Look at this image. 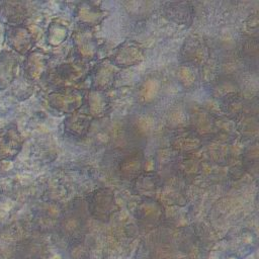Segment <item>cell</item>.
<instances>
[{
	"label": "cell",
	"instance_id": "5bb4252c",
	"mask_svg": "<svg viewBox=\"0 0 259 259\" xmlns=\"http://www.w3.org/2000/svg\"><path fill=\"white\" fill-rule=\"evenodd\" d=\"M49 60V55L40 50L31 52L25 63V70L29 79L35 81L40 80L48 71Z\"/></svg>",
	"mask_w": 259,
	"mask_h": 259
},
{
	"label": "cell",
	"instance_id": "ba28073f",
	"mask_svg": "<svg viewBox=\"0 0 259 259\" xmlns=\"http://www.w3.org/2000/svg\"><path fill=\"white\" fill-rule=\"evenodd\" d=\"M87 69L83 62L69 61L60 64L54 73L55 80L61 84L60 88L73 87L74 85L82 82L87 76Z\"/></svg>",
	"mask_w": 259,
	"mask_h": 259
},
{
	"label": "cell",
	"instance_id": "30bf717a",
	"mask_svg": "<svg viewBox=\"0 0 259 259\" xmlns=\"http://www.w3.org/2000/svg\"><path fill=\"white\" fill-rule=\"evenodd\" d=\"M109 14L107 10L102 9L95 2L83 1L78 3L75 12V18L81 27L91 28L99 25Z\"/></svg>",
	"mask_w": 259,
	"mask_h": 259
},
{
	"label": "cell",
	"instance_id": "6da1fadb",
	"mask_svg": "<svg viewBox=\"0 0 259 259\" xmlns=\"http://www.w3.org/2000/svg\"><path fill=\"white\" fill-rule=\"evenodd\" d=\"M179 56L181 64L199 69L208 62L210 49L202 36L189 34L181 46Z\"/></svg>",
	"mask_w": 259,
	"mask_h": 259
},
{
	"label": "cell",
	"instance_id": "603a6c76",
	"mask_svg": "<svg viewBox=\"0 0 259 259\" xmlns=\"http://www.w3.org/2000/svg\"><path fill=\"white\" fill-rule=\"evenodd\" d=\"M243 162L248 170H253L258 163V148H257V142L254 144H251L248 148L245 149V152L243 154Z\"/></svg>",
	"mask_w": 259,
	"mask_h": 259
},
{
	"label": "cell",
	"instance_id": "8992f818",
	"mask_svg": "<svg viewBox=\"0 0 259 259\" xmlns=\"http://www.w3.org/2000/svg\"><path fill=\"white\" fill-rule=\"evenodd\" d=\"M119 69L108 58L97 62L91 70V89L106 91L110 89L117 77Z\"/></svg>",
	"mask_w": 259,
	"mask_h": 259
},
{
	"label": "cell",
	"instance_id": "52a82bcc",
	"mask_svg": "<svg viewBox=\"0 0 259 259\" xmlns=\"http://www.w3.org/2000/svg\"><path fill=\"white\" fill-rule=\"evenodd\" d=\"M172 149L182 155H190L202 146V137L192 127L176 130L170 137Z\"/></svg>",
	"mask_w": 259,
	"mask_h": 259
},
{
	"label": "cell",
	"instance_id": "ffe728a7",
	"mask_svg": "<svg viewBox=\"0 0 259 259\" xmlns=\"http://www.w3.org/2000/svg\"><path fill=\"white\" fill-rule=\"evenodd\" d=\"M198 69L181 64L177 69V79L186 90L192 89L198 80Z\"/></svg>",
	"mask_w": 259,
	"mask_h": 259
},
{
	"label": "cell",
	"instance_id": "7c38bea8",
	"mask_svg": "<svg viewBox=\"0 0 259 259\" xmlns=\"http://www.w3.org/2000/svg\"><path fill=\"white\" fill-rule=\"evenodd\" d=\"M145 167V155L140 149H135L125 154L118 163V173L126 180H134L140 175Z\"/></svg>",
	"mask_w": 259,
	"mask_h": 259
},
{
	"label": "cell",
	"instance_id": "44dd1931",
	"mask_svg": "<svg viewBox=\"0 0 259 259\" xmlns=\"http://www.w3.org/2000/svg\"><path fill=\"white\" fill-rule=\"evenodd\" d=\"M125 10L132 17L135 18H146L148 17L154 8V4L152 2L145 1H133V2H124L123 3Z\"/></svg>",
	"mask_w": 259,
	"mask_h": 259
},
{
	"label": "cell",
	"instance_id": "7a4b0ae2",
	"mask_svg": "<svg viewBox=\"0 0 259 259\" xmlns=\"http://www.w3.org/2000/svg\"><path fill=\"white\" fill-rule=\"evenodd\" d=\"M85 91L74 87H63L53 91L48 96V102L55 110L71 114L78 111L84 104Z\"/></svg>",
	"mask_w": 259,
	"mask_h": 259
},
{
	"label": "cell",
	"instance_id": "8fae6325",
	"mask_svg": "<svg viewBox=\"0 0 259 259\" xmlns=\"http://www.w3.org/2000/svg\"><path fill=\"white\" fill-rule=\"evenodd\" d=\"M84 104L86 105L87 114L92 118H102L105 117L111 110L110 100L106 92L89 89L85 92Z\"/></svg>",
	"mask_w": 259,
	"mask_h": 259
},
{
	"label": "cell",
	"instance_id": "9c48e42d",
	"mask_svg": "<svg viewBox=\"0 0 259 259\" xmlns=\"http://www.w3.org/2000/svg\"><path fill=\"white\" fill-rule=\"evenodd\" d=\"M162 13L166 19L179 25L189 26L194 19V7L188 1H168L163 2Z\"/></svg>",
	"mask_w": 259,
	"mask_h": 259
},
{
	"label": "cell",
	"instance_id": "ac0fdd59",
	"mask_svg": "<svg viewBox=\"0 0 259 259\" xmlns=\"http://www.w3.org/2000/svg\"><path fill=\"white\" fill-rule=\"evenodd\" d=\"M69 35V28L67 25L59 21H53L48 27L47 41L52 47L62 45Z\"/></svg>",
	"mask_w": 259,
	"mask_h": 259
},
{
	"label": "cell",
	"instance_id": "277c9868",
	"mask_svg": "<svg viewBox=\"0 0 259 259\" xmlns=\"http://www.w3.org/2000/svg\"><path fill=\"white\" fill-rule=\"evenodd\" d=\"M109 59L118 69H125L141 64L145 60V51L138 41L125 39L115 48Z\"/></svg>",
	"mask_w": 259,
	"mask_h": 259
},
{
	"label": "cell",
	"instance_id": "3957f363",
	"mask_svg": "<svg viewBox=\"0 0 259 259\" xmlns=\"http://www.w3.org/2000/svg\"><path fill=\"white\" fill-rule=\"evenodd\" d=\"M88 209L92 217L101 222H108L117 210L114 192L107 187H101L93 191L88 202Z\"/></svg>",
	"mask_w": 259,
	"mask_h": 259
},
{
	"label": "cell",
	"instance_id": "5b68a950",
	"mask_svg": "<svg viewBox=\"0 0 259 259\" xmlns=\"http://www.w3.org/2000/svg\"><path fill=\"white\" fill-rule=\"evenodd\" d=\"M74 52L77 59L83 63L96 59L98 54V40L91 28L81 27L72 35Z\"/></svg>",
	"mask_w": 259,
	"mask_h": 259
},
{
	"label": "cell",
	"instance_id": "2e32d148",
	"mask_svg": "<svg viewBox=\"0 0 259 259\" xmlns=\"http://www.w3.org/2000/svg\"><path fill=\"white\" fill-rule=\"evenodd\" d=\"M11 46L20 54L28 53L33 47V38L29 30L24 26L14 27L11 31Z\"/></svg>",
	"mask_w": 259,
	"mask_h": 259
},
{
	"label": "cell",
	"instance_id": "d6986e66",
	"mask_svg": "<svg viewBox=\"0 0 259 259\" xmlns=\"http://www.w3.org/2000/svg\"><path fill=\"white\" fill-rule=\"evenodd\" d=\"M160 89L161 82L159 79L155 77L148 78L139 88V99L143 103H150L157 97Z\"/></svg>",
	"mask_w": 259,
	"mask_h": 259
},
{
	"label": "cell",
	"instance_id": "9a60e30c",
	"mask_svg": "<svg viewBox=\"0 0 259 259\" xmlns=\"http://www.w3.org/2000/svg\"><path fill=\"white\" fill-rule=\"evenodd\" d=\"M22 138L17 128H8L0 136V158L13 159L21 150Z\"/></svg>",
	"mask_w": 259,
	"mask_h": 259
},
{
	"label": "cell",
	"instance_id": "7402d4cb",
	"mask_svg": "<svg viewBox=\"0 0 259 259\" xmlns=\"http://www.w3.org/2000/svg\"><path fill=\"white\" fill-rule=\"evenodd\" d=\"M223 110L230 116H236L243 113V100L235 93L223 97Z\"/></svg>",
	"mask_w": 259,
	"mask_h": 259
},
{
	"label": "cell",
	"instance_id": "4fadbf2b",
	"mask_svg": "<svg viewBox=\"0 0 259 259\" xmlns=\"http://www.w3.org/2000/svg\"><path fill=\"white\" fill-rule=\"evenodd\" d=\"M92 120L87 113L79 112V110L75 111L65 118L63 123L64 133L70 138L81 140L87 136Z\"/></svg>",
	"mask_w": 259,
	"mask_h": 259
},
{
	"label": "cell",
	"instance_id": "e0dca14e",
	"mask_svg": "<svg viewBox=\"0 0 259 259\" xmlns=\"http://www.w3.org/2000/svg\"><path fill=\"white\" fill-rule=\"evenodd\" d=\"M160 177L155 172H142L133 180V187L139 193H148L156 190Z\"/></svg>",
	"mask_w": 259,
	"mask_h": 259
}]
</instances>
